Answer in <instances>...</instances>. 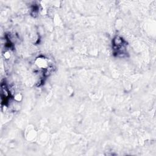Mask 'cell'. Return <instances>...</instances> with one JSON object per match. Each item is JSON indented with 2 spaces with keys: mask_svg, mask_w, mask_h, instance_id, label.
Returning a JSON list of instances; mask_svg holds the SVG:
<instances>
[{
  "mask_svg": "<svg viewBox=\"0 0 156 156\" xmlns=\"http://www.w3.org/2000/svg\"><path fill=\"white\" fill-rule=\"evenodd\" d=\"M113 48L114 54L122 57L126 54V44L122 38L116 37L113 41Z\"/></svg>",
  "mask_w": 156,
  "mask_h": 156,
  "instance_id": "6da1fadb",
  "label": "cell"
}]
</instances>
